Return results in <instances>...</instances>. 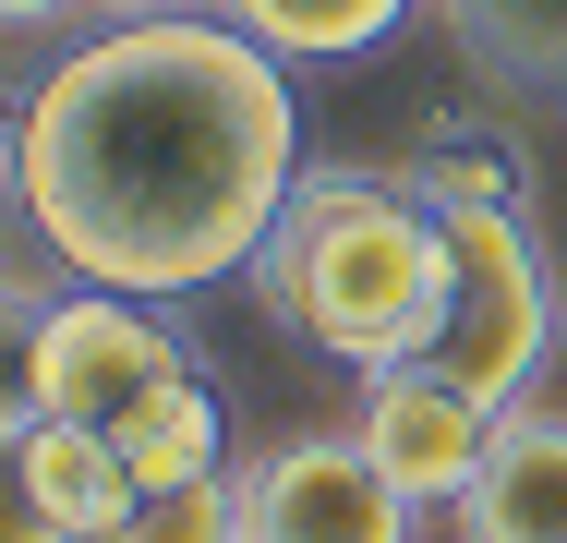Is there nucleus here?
<instances>
[{
  "label": "nucleus",
  "mask_w": 567,
  "mask_h": 543,
  "mask_svg": "<svg viewBox=\"0 0 567 543\" xmlns=\"http://www.w3.org/2000/svg\"><path fill=\"white\" fill-rule=\"evenodd\" d=\"M110 543H254L241 532V483L206 471V483H157V495H133V520Z\"/></svg>",
  "instance_id": "nucleus-12"
},
{
  "label": "nucleus",
  "mask_w": 567,
  "mask_h": 543,
  "mask_svg": "<svg viewBox=\"0 0 567 543\" xmlns=\"http://www.w3.org/2000/svg\"><path fill=\"white\" fill-rule=\"evenodd\" d=\"M229 483H241V532L254 543H411L423 532V508L374 471L362 434H278Z\"/></svg>",
  "instance_id": "nucleus-5"
},
{
  "label": "nucleus",
  "mask_w": 567,
  "mask_h": 543,
  "mask_svg": "<svg viewBox=\"0 0 567 543\" xmlns=\"http://www.w3.org/2000/svg\"><path fill=\"white\" fill-rule=\"evenodd\" d=\"M0 206H12V121H0Z\"/></svg>",
  "instance_id": "nucleus-18"
},
{
  "label": "nucleus",
  "mask_w": 567,
  "mask_h": 543,
  "mask_svg": "<svg viewBox=\"0 0 567 543\" xmlns=\"http://www.w3.org/2000/svg\"><path fill=\"white\" fill-rule=\"evenodd\" d=\"M169 375H194V350H182V326L157 315V303L97 290V278H73V290L37 303V423L121 434Z\"/></svg>",
  "instance_id": "nucleus-4"
},
{
  "label": "nucleus",
  "mask_w": 567,
  "mask_h": 543,
  "mask_svg": "<svg viewBox=\"0 0 567 543\" xmlns=\"http://www.w3.org/2000/svg\"><path fill=\"white\" fill-rule=\"evenodd\" d=\"M495 423H507V411L471 399L447 362H386V375H362V411H350V434L374 447V471H386L423 520L471 495V471H483Z\"/></svg>",
  "instance_id": "nucleus-6"
},
{
  "label": "nucleus",
  "mask_w": 567,
  "mask_h": 543,
  "mask_svg": "<svg viewBox=\"0 0 567 543\" xmlns=\"http://www.w3.org/2000/svg\"><path fill=\"white\" fill-rule=\"evenodd\" d=\"M458 37L471 73L519 85V98H567V0H423Z\"/></svg>",
  "instance_id": "nucleus-8"
},
{
  "label": "nucleus",
  "mask_w": 567,
  "mask_h": 543,
  "mask_svg": "<svg viewBox=\"0 0 567 543\" xmlns=\"http://www.w3.org/2000/svg\"><path fill=\"white\" fill-rule=\"evenodd\" d=\"M241 37H266L278 61H350V49H374V37H399V12H423V0H218Z\"/></svg>",
  "instance_id": "nucleus-11"
},
{
  "label": "nucleus",
  "mask_w": 567,
  "mask_h": 543,
  "mask_svg": "<svg viewBox=\"0 0 567 543\" xmlns=\"http://www.w3.org/2000/svg\"><path fill=\"white\" fill-rule=\"evenodd\" d=\"M0 543H73L37 495V423H0Z\"/></svg>",
  "instance_id": "nucleus-14"
},
{
  "label": "nucleus",
  "mask_w": 567,
  "mask_h": 543,
  "mask_svg": "<svg viewBox=\"0 0 567 543\" xmlns=\"http://www.w3.org/2000/svg\"><path fill=\"white\" fill-rule=\"evenodd\" d=\"M73 12H97V0H0V37H37V24H73Z\"/></svg>",
  "instance_id": "nucleus-16"
},
{
  "label": "nucleus",
  "mask_w": 567,
  "mask_h": 543,
  "mask_svg": "<svg viewBox=\"0 0 567 543\" xmlns=\"http://www.w3.org/2000/svg\"><path fill=\"white\" fill-rule=\"evenodd\" d=\"M121 459H133V483L157 495V483H206V471H229V399H218V375L194 362V375H169L133 423L110 434Z\"/></svg>",
  "instance_id": "nucleus-9"
},
{
  "label": "nucleus",
  "mask_w": 567,
  "mask_h": 543,
  "mask_svg": "<svg viewBox=\"0 0 567 543\" xmlns=\"http://www.w3.org/2000/svg\"><path fill=\"white\" fill-rule=\"evenodd\" d=\"M133 12H218V0H97V24H133Z\"/></svg>",
  "instance_id": "nucleus-17"
},
{
  "label": "nucleus",
  "mask_w": 567,
  "mask_h": 543,
  "mask_svg": "<svg viewBox=\"0 0 567 543\" xmlns=\"http://www.w3.org/2000/svg\"><path fill=\"white\" fill-rule=\"evenodd\" d=\"M435 217H447V338H435V362L471 399L519 411L556 362V266H544L519 206H435Z\"/></svg>",
  "instance_id": "nucleus-3"
},
{
  "label": "nucleus",
  "mask_w": 567,
  "mask_h": 543,
  "mask_svg": "<svg viewBox=\"0 0 567 543\" xmlns=\"http://www.w3.org/2000/svg\"><path fill=\"white\" fill-rule=\"evenodd\" d=\"M447 520H458V543H567V411L519 399Z\"/></svg>",
  "instance_id": "nucleus-7"
},
{
  "label": "nucleus",
  "mask_w": 567,
  "mask_h": 543,
  "mask_svg": "<svg viewBox=\"0 0 567 543\" xmlns=\"http://www.w3.org/2000/svg\"><path fill=\"white\" fill-rule=\"evenodd\" d=\"M399 182H411L423 206H519V170H507V145H423Z\"/></svg>",
  "instance_id": "nucleus-13"
},
{
  "label": "nucleus",
  "mask_w": 567,
  "mask_h": 543,
  "mask_svg": "<svg viewBox=\"0 0 567 543\" xmlns=\"http://www.w3.org/2000/svg\"><path fill=\"white\" fill-rule=\"evenodd\" d=\"M0 423H37V290L0 266Z\"/></svg>",
  "instance_id": "nucleus-15"
},
{
  "label": "nucleus",
  "mask_w": 567,
  "mask_h": 543,
  "mask_svg": "<svg viewBox=\"0 0 567 543\" xmlns=\"http://www.w3.org/2000/svg\"><path fill=\"white\" fill-rule=\"evenodd\" d=\"M254 290L290 338H315L350 375L435 362L447 338V217L399 170H302L254 254Z\"/></svg>",
  "instance_id": "nucleus-2"
},
{
  "label": "nucleus",
  "mask_w": 567,
  "mask_h": 543,
  "mask_svg": "<svg viewBox=\"0 0 567 543\" xmlns=\"http://www.w3.org/2000/svg\"><path fill=\"white\" fill-rule=\"evenodd\" d=\"M37 495H49V520L73 543H110L145 483H133V459H121L97 423H37Z\"/></svg>",
  "instance_id": "nucleus-10"
},
{
  "label": "nucleus",
  "mask_w": 567,
  "mask_h": 543,
  "mask_svg": "<svg viewBox=\"0 0 567 543\" xmlns=\"http://www.w3.org/2000/svg\"><path fill=\"white\" fill-rule=\"evenodd\" d=\"M302 182V98L229 12H133L73 37L12 109V206L61 278L182 303L254 278Z\"/></svg>",
  "instance_id": "nucleus-1"
}]
</instances>
